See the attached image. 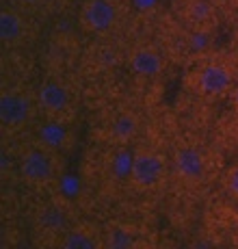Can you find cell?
<instances>
[{"label": "cell", "instance_id": "obj_1", "mask_svg": "<svg viewBox=\"0 0 238 249\" xmlns=\"http://www.w3.org/2000/svg\"><path fill=\"white\" fill-rule=\"evenodd\" d=\"M167 162L163 154L154 150H141L130 160V180L139 191H150L165 178Z\"/></svg>", "mask_w": 238, "mask_h": 249}, {"label": "cell", "instance_id": "obj_2", "mask_svg": "<svg viewBox=\"0 0 238 249\" xmlns=\"http://www.w3.org/2000/svg\"><path fill=\"white\" fill-rule=\"evenodd\" d=\"M56 159L50 145H33L22 154L20 174L28 184H44L54 176Z\"/></svg>", "mask_w": 238, "mask_h": 249}, {"label": "cell", "instance_id": "obj_3", "mask_svg": "<svg viewBox=\"0 0 238 249\" xmlns=\"http://www.w3.org/2000/svg\"><path fill=\"white\" fill-rule=\"evenodd\" d=\"M119 9L113 0H87L80 7V26L95 35H104L117 24Z\"/></svg>", "mask_w": 238, "mask_h": 249}, {"label": "cell", "instance_id": "obj_4", "mask_svg": "<svg viewBox=\"0 0 238 249\" xmlns=\"http://www.w3.org/2000/svg\"><path fill=\"white\" fill-rule=\"evenodd\" d=\"M33 104L20 91H4L0 98V122L4 128H20L31 119Z\"/></svg>", "mask_w": 238, "mask_h": 249}, {"label": "cell", "instance_id": "obj_5", "mask_svg": "<svg viewBox=\"0 0 238 249\" xmlns=\"http://www.w3.org/2000/svg\"><path fill=\"white\" fill-rule=\"evenodd\" d=\"M173 167L182 182H199L206 176V159L195 145H180L173 154Z\"/></svg>", "mask_w": 238, "mask_h": 249}, {"label": "cell", "instance_id": "obj_6", "mask_svg": "<svg viewBox=\"0 0 238 249\" xmlns=\"http://www.w3.org/2000/svg\"><path fill=\"white\" fill-rule=\"evenodd\" d=\"M35 223L46 234H63L69 228V208L61 199H48L39 206Z\"/></svg>", "mask_w": 238, "mask_h": 249}, {"label": "cell", "instance_id": "obj_7", "mask_svg": "<svg viewBox=\"0 0 238 249\" xmlns=\"http://www.w3.org/2000/svg\"><path fill=\"white\" fill-rule=\"evenodd\" d=\"M234 74L225 63H206L197 71V89L204 95H219L225 93L232 87Z\"/></svg>", "mask_w": 238, "mask_h": 249}, {"label": "cell", "instance_id": "obj_8", "mask_svg": "<svg viewBox=\"0 0 238 249\" xmlns=\"http://www.w3.org/2000/svg\"><path fill=\"white\" fill-rule=\"evenodd\" d=\"M37 100H39V107L44 108V113L59 115L69 108L71 93L65 87V83H61L56 78H48L41 83L39 91H37Z\"/></svg>", "mask_w": 238, "mask_h": 249}, {"label": "cell", "instance_id": "obj_9", "mask_svg": "<svg viewBox=\"0 0 238 249\" xmlns=\"http://www.w3.org/2000/svg\"><path fill=\"white\" fill-rule=\"evenodd\" d=\"M128 65L136 76L143 78H154L163 71V56L152 46H136L128 54Z\"/></svg>", "mask_w": 238, "mask_h": 249}, {"label": "cell", "instance_id": "obj_10", "mask_svg": "<svg viewBox=\"0 0 238 249\" xmlns=\"http://www.w3.org/2000/svg\"><path fill=\"white\" fill-rule=\"evenodd\" d=\"M0 39L7 46L22 44L26 39V20L16 9H2L0 13Z\"/></svg>", "mask_w": 238, "mask_h": 249}, {"label": "cell", "instance_id": "obj_11", "mask_svg": "<svg viewBox=\"0 0 238 249\" xmlns=\"http://www.w3.org/2000/svg\"><path fill=\"white\" fill-rule=\"evenodd\" d=\"M56 245L61 249H93V247L102 245V241L95 236L91 228L69 226L63 234H61V238H56Z\"/></svg>", "mask_w": 238, "mask_h": 249}, {"label": "cell", "instance_id": "obj_12", "mask_svg": "<svg viewBox=\"0 0 238 249\" xmlns=\"http://www.w3.org/2000/svg\"><path fill=\"white\" fill-rule=\"evenodd\" d=\"M111 135L117 143H128L139 135V117L132 111H121L113 117Z\"/></svg>", "mask_w": 238, "mask_h": 249}, {"label": "cell", "instance_id": "obj_13", "mask_svg": "<svg viewBox=\"0 0 238 249\" xmlns=\"http://www.w3.org/2000/svg\"><path fill=\"white\" fill-rule=\"evenodd\" d=\"M184 16L190 24H208L214 16V2L212 0H187L184 2Z\"/></svg>", "mask_w": 238, "mask_h": 249}, {"label": "cell", "instance_id": "obj_14", "mask_svg": "<svg viewBox=\"0 0 238 249\" xmlns=\"http://www.w3.org/2000/svg\"><path fill=\"white\" fill-rule=\"evenodd\" d=\"M104 245H108L111 249H123V247H130V245H132V236H130V232H126V230H119V228H115V230H108Z\"/></svg>", "mask_w": 238, "mask_h": 249}, {"label": "cell", "instance_id": "obj_15", "mask_svg": "<svg viewBox=\"0 0 238 249\" xmlns=\"http://www.w3.org/2000/svg\"><path fill=\"white\" fill-rule=\"evenodd\" d=\"M93 59L98 65H104V68H111V65H115L119 61V54L115 48L111 46H100L93 50Z\"/></svg>", "mask_w": 238, "mask_h": 249}, {"label": "cell", "instance_id": "obj_16", "mask_svg": "<svg viewBox=\"0 0 238 249\" xmlns=\"http://www.w3.org/2000/svg\"><path fill=\"white\" fill-rule=\"evenodd\" d=\"M225 182H227V191H230V193L238 199V162H236L234 167H232L230 171H227Z\"/></svg>", "mask_w": 238, "mask_h": 249}, {"label": "cell", "instance_id": "obj_17", "mask_svg": "<svg viewBox=\"0 0 238 249\" xmlns=\"http://www.w3.org/2000/svg\"><path fill=\"white\" fill-rule=\"evenodd\" d=\"M20 4H26V7H37V4L46 2V0H17Z\"/></svg>", "mask_w": 238, "mask_h": 249}, {"label": "cell", "instance_id": "obj_18", "mask_svg": "<svg viewBox=\"0 0 238 249\" xmlns=\"http://www.w3.org/2000/svg\"><path fill=\"white\" fill-rule=\"evenodd\" d=\"M232 100H234V107H236V111H238V85L234 87V91H232Z\"/></svg>", "mask_w": 238, "mask_h": 249}, {"label": "cell", "instance_id": "obj_19", "mask_svg": "<svg viewBox=\"0 0 238 249\" xmlns=\"http://www.w3.org/2000/svg\"><path fill=\"white\" fill-rule=\"evenodd\" d=\"M234 2H236V4H238V0H234Z\"/></svg>", "mask_w": 238, "mask_h": 249}]
</instances>
